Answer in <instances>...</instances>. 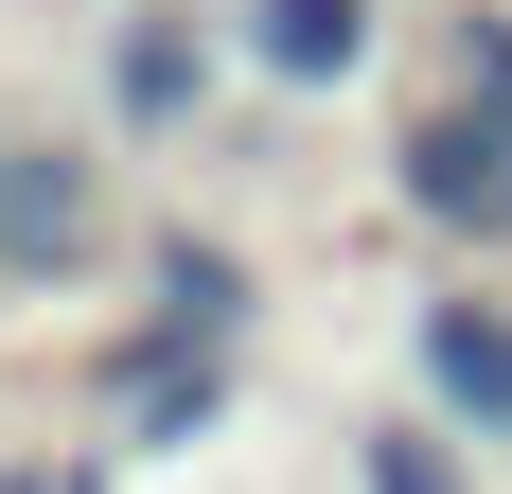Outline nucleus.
Here are the masks:
<instances>
[{"instance_id": "1", "label": "nucleus", "mask_w": 512, "mask_h": 494, "mask_svg": "<svg viewBox=\"0 0 512 494\" xmlns=\"http://www.w3.org/2000/svg\"><path fill=\"white\" fill-rule=\"evenodd\" d=\"M389 195L442 247H512V106H477V89L407 106V124H389Z\"/></svg>"}, {"instance_id": "2", "label": "nucleus", "mask_w": 512, "mask_h": 494, "mask_svg": "<svg viewBox=\"0 0 512 494\" xmlns=\"http://www.w3.org/2000/svg\"><path fill=\"white\" fill-rule=\"evenodd\" d=\"M212 89H230V36L195 0H124L106 18V142H195Z\"/></svg>"}, {"instance_id": "3", "label": "nucleus", "mask_w": 512, "mask_h": 494, "mask_svg": "<svg viewBox=\"0 0 512 494\" xmlns=\"http://www.w3.org/2000/svg\"><path fill=\"white\" fill-rule=\"evenodd\" d=\"M407 371H424V424H442V442H512V300H477V283H424V318H407Z\"/></svg>"}, {"instance_id": "4", "label": "nucleus", "mask_w": 512, "mask_h": 494, "mask_svg": "<svg viewBox=\"0 0 512 494\" xmlns=\"http://www.w3.org/2000/svg\"><path fill=\"white\" fill-rule=\"evenodd\" d=\"M212 424H230V353L212 336H159L142 318V336L106 353V442L124 459H177V442H212Z\"/></svg>"}, {"instance_id": "5", "label": "nucleus", "mask_w": 512, "mask_h": 494, "mask_svg": "<svg viewBox=\"0 0 512 494\" xmlns=\"http://www.w3.org/2000/svg\"><path fill=\"white\" fill-rule=\"evenodd\" d=\"M371 36H389L371 0H230V53H248L265 89H354Z\"/></svg>"}, {"instance_id": "6", "label": "nucleus", "mask_w": 512, "mask_h": 494, "mask_svg": "<svg viewBox=\"0 0 512 494\" xmlns=\"http://www.w3.org/2000/svg\"><path fill=\"white\" fill-rule=\"evenodd\" d=\"M142 318H159V336H212V353H230V336L265 318V283H248V247L159 230V247H142Z\"/></svg>"}, {"instance_id": "7", "label": "nucleus", "mask_w": 512, "mask_h": 494, "mask_svg": "<svg viewBox=\"0 0 512 494\" xmlns=\"http://www.w3.org/2000/svg\"><path fill=\"white\" fill-rule=\"evenodd\" d=\"M106 230V195H89V159H53V142H18V177H0V283H53L71 247Z\"/></svg>"}, {"instance_id": "8", "label": "nucleus", "mask_w": 512, "mask_h": 494, "mask_svg": "<svg viewBox=\"0 0 512 494\" xmlns=\"http://www.w3.org/2000/svg\"><path fill=\"white\" fill-rule=\"evenodd\" d=\"M354 494H477V477H460V442H442L424 406H371L354 424Z\"/></svg>"}, {"instance_id": "9", "label": "nucleus", "mask_w": 512, "mask_h": 494, "mask_svg": "<svg viewBox=\"0 0 512 494\" xmlns=\"http://www.w3.org/2000/svg\"><path fill=\"white\" fill-rule=\"evenodd\" d=\"M460 89L512 106V0H460Z\"/></svg>"}, {"instance_id": "10", "label": "nucleus", "mask_w": 512, "mask_h": 494, "mask_svg": "<svg viewBox=\"0 0 512 494\" xmlns=\"http://www.w3.org/2000/svg\"><path fill=\"white\" fill-rule=\"evenodd\" d=\"M0 494H106V459H0Z\"/></svg>"}, {"instance_id": "11", "label": "nucleus", "mask_w": 512, "mask_h": 494, "mask_svg": "<svg viewBox=\"0 0 512 494\" xmlns=\"http://www.w3.org/2000/svg\"><path fill=\"white\" fill-rule=\"evenodd\" d=\"M0 177H18V142H0Z\"/></svg>"}]
</instances>
